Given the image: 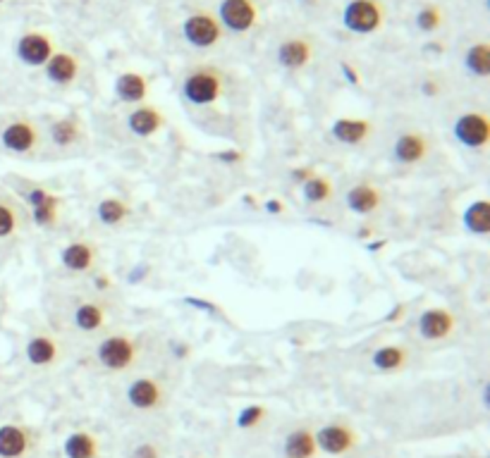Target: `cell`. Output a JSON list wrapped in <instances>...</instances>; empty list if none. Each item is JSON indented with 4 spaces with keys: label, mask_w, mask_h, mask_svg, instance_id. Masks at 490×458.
I'll return each mask as SVG.
<instances>
[{
    "label": "cell",
    "mask_w": 490,
    "mask_h": 458,
    "mask_svg": "<svg viewBox=\"0 0 490 458\" xmlns=\"http://www.w3.org/2000/svg\"><path fill=\"white\" fill-rule=\"evenodd\" d=\"M139 358H141V346L139 339L130 332H108L96 342L94 349V361L101 370L113 373V375H122L130 370L137 368Z\"/></svg>",
    "instance_id": "cell-1"
},
{
    "label": "cell",
    "mask_w": 490,
    "mask_h": 458,
    "mask_svg": "<svg viewBox=\"0 0 490 458\" xmlns=\"http://www.w3.org/2000/svg\"><path fill=\"white\" fill-rule=\"evenodd\" d=\"M41 124L29 117H13L0 124V151L14 157H32L41 151Z\"/></svg>",
    "instance_id": "cell-2"
},
{
    "label": "cell",
    "mask_w": 490,
    "mask_h": 458,
    "mask_svg": "<svg viewBox=\"0 0 490 458\" xmlns=\"http://www.w3.org/2000/svg\"><path fill=\"white\" fill-rule=\"evenodd\" d=\"M180 91L189 108H211L225 94V75L218 67H196L185 76Z\"/></svg>",
    "instance_id": "cell-3"
},
{
    "label": "cell",
    "mask_w": 490,
    "mask_h": 458,
    "mask_svg": "<svg viewBox=\"0 0 490 458\" xmlns=\"http://www.w3.org/2000/svg\"><path fill=\"white\" fill-rule=\"evenodd\" d=\"M65 354H68L65 339L58 332H53V329L39 328L24 339V361L29 363V368H58L65 361Z\"/></svg>",
    "instance_id": "cell-4"
},
{
    "label": "cell",
    "mask_w": 490,
    "mask_h": 458,
    "mask_svg": "<svg viewBox=\"0 0 490 458\" xmlns=\"http://www.w3.org/2000/svg\"><path fill=\"white\" fill-rule=\"evenodd\" d=\"M386 24L383 0H349L342 10V27L354 36H371Z\"/></svg>",
    "instance_id": "cell-5"
},
{
    "label": "cell",
    "mask_w": 490,
    "mask_h": 458,
    "mask_svg": "<svg viewBox=\"0 0 490 458\" xmlns=\"http://www.w3.org/2000/svg\"><path fill=\"white\" fill-rule=\"evenodd\" d=\"M22 199H24V205L32 212V220L39 229H53V227L60 225L62 199L58 193L41 184L27 182L22 189Z\"/></svg>",
    "instance_id": "cell-6"
},
{
    "label": "cell",
    "mask_w": 490,
    "mask_h": 458,
    "mask_svg": "<svg viewBox=\"0 0 490 458\" xmlns=\"http://www.w3.org/2000/svg\"><path fill=\"white\" fill-rule=\"evenodd\" d=\"M452 137L467 151L481 153L490 144V120L484 110H467L452 124Z\"/></svg>",
    "instance_id": "cell-7"
},
{
    "label": "cell",
    "mask_w": 490,
    "mask_h": 458,
    "mask_svg": "<svg viewBox=\"0 0 490 458\" xmlns=\"http://www.w3.org/2000/svg\"><path fill=\"white\" fill-rule=\"evenodd\" d=\"M56 36L49 34V31H41V29H32V31H24V34L17 39L14 43V55L17 60L24 65V67L32 69H43L46 62L56 55Z\"/></svg>",
    "instance_id": "cell-8"
},
{
    "label": "cell",
    "mask_w": 490,
    "mask_h": 458,
    "mask_svg": "<svg viewBox=\"0 0 490 458\" xmlns=\"http://www.w3.org/2000/svg\"><path fill=\"white\" fill-rule=\"evenodd\" d=\"M182 36L192 49L211 50L222 41L225 31H222L221 22L213 13L199 10V13H192L182 22Z\"/></svg>",
    "instance_id": "cell-9"
},
{
    "label": "cell",
    "mask_w": 490,
    "mask_h": 458,
    "mask_svg": "<svg viewBox=\"0 0 490 458\" xmlns=\"http://www.w3.org/2000/svg\"><path fill=\"white\" fill-rule=\"evenodd\" d=\"M433 151V141L426 131L422 130H404L400 137L393 141L390 157L395 165L400 167H419L429 160Z\"/></svg>",
    "instance_id": "cell-10"
},
{
    "label": "cell",
    "mask_w": 490,
    "mask_h": 458,
    "mask_svg": "<svg viewBox=\"0 0 490 458\" xmlns=\"http://www.w3.org/2000/svg\"><path fill=\"white\" fill-rule=\"evenodd\" d=\"M457 328H459V318L445 306L426 308L416 320V335L422 337V342L429 344L448 342L455 337Z\"/></svg>",
    "instance_id": "cell-11"
},
{
    "label": "cell",
    "mask_w": 490,
    "mask_h": 458,
    "mask_svg": "<svg viewBox=\"0 0 490 458\" xmlns=\"http://www.w3.org/2000/svg\"><path fill=\"white\" fill-rule=\"evenodd\" d=\"M259 14L261 13L256 0H221L215 17L221 22L222 31L244 36L259 24Z\"/></svg>",
    "instance_id": "cell-12"
},
{
    "label": "cell",
    "mask_w": 490,
    "mask_h": 458,
    "mask_svg": "<svg viewBox=\"0 0 490 458\" xmlns=\"http://www.w3.org/2000/svg\"><path fill=\"white\" fill-rule=\"evenodd\" d=\"M124 399H127V404L134 410H139V413H151V410L163 409L168 394L159 377L139 375L127 384Z\"/></svg>",
    "instance_id": "cell-13"
},
{
    "label": "cell",
    "mask_w": 490,
    "mask_h": 458,
    "mask_svg": "<svg viewBox=\"0 0 490 458\" xmlns=\"http://www.w3.org/2000/svg\"><path fill=\"white\" fill-rule=\"evenodd\" d=\"M72 325H75L77 332L82 335H98L108 328L111 322V310L105 306L104 299H96V296H89V299H79L72 308Z\"/></svg>",
    "instance_id": "cell-14"
},
{
    "label": "cell",
    "mask_w": 490,
    "mask_h": 458,
    "mask_svg": "<svg viewBox=\"0 0 490 458\" xmlns=\"http://www.w3.org/2000/svg\"><path fill=\"white\" fill-rule=\"evenodd\" d=\"M101 251L94 239H72L60 251V265L72 274H89L98 267Z\"/></svg>",
    "instance_id": "cell-15"
},
{
    "label": "cell",
    "mask_w": 490,
    "mask_h": 458,
    "mask_svg": "<svg viewBox=\"0 0 490 458\" xmlns=\"http://www.w3.org/2000/svg\"><path fill=\"white\" fill-rule=\"evenodd\" d=\"M316 437V446L321 454H328V456H345L357 446L359 437L357 432L349 427L347 423H328L323 425L321 430L313 432Z\"/></svg>",
    "instance_id": "cell-16"
},
{
    "label": "cell",
    "mask_w": 490,
    "mask_h": 458,
    "mask_svg": "<svg viewBox=\"0 0 490 458\" xmlns=\"http://www.w3.org/2000/svg\"><path fill=\"white\" fill-rule=\"evenodd\" d=\"M166 124H168L166 115H163L156 105H146V103L134 105V108L127 112V117H124V127H127V131H130L132 137L137 139L156 137Z\"/></svg>",
    "instance_id": "cell-17"
},
{
    "label": "cell",
    "mask_w": 490,
    "mask_h": 458,
    "mask_svg": "<svg viewBox=\"0 0 490 458\" xmlns=\"http://www.w3.org/2000/svg\"><path fill=\"white\" fill-rule=\"evenodd\" d=\"M43 75H46L49 84L58 86V89H68V86L77 84V79L82 75V60H79V55L77 53L56 50V55L46 62Z\"/></svg>",
    "instance_id": "cell-18"
},
{
    "label": "cell",
    "mask_w": 490,
    "mask_h": 458,
    "mask_svg": "<svg viewBox=\"0 0 490 458\" xmlns=\"http://www.w3.org/2000/svg\"><path fill=\"white\" fill-rule=\"evenodd\" d=\"M313 43L306 36H290L277 46V65L287 72H299V69L309 67L313 60Z\"/></svg>",
    "instance_id": "cell-19"
},
{
    "label": "cell",
    "mask_w": 490,
    "mask_h": 458,
    "mask_svg": "<svg viewBox=\"0 0 490 458\" xmlns=\"http://www.w3.org/2000/svg\"><path fill=\"white\" fill-rule=\"evenodd\" d=\"M383 201H386L383 189L373 182H359L345 193L347 211H352L354 215H361V218L378 212L383 208Z\"/></svg>",
    "instance_id": "cell-20"
},
{
    "label": "cell",
    "mask_w": 490,
    "mask_h": 458,
    "mask_svg": "<svg viewBox=\"0 0 490 458\" xmlns=\"http://www.w3.org/2000/svg\"><path fill=\"white\" fill-rule=\"evenodd\" d=\"M373 131H376V124L367 117H340L331 127L332 139L342 146L367 144Z\"/></svg>",
    "instance_id": "cell-21"
},
{
    "label": "cell",
    "mask_w": 490,
    "mask_h": 458,
    "mask_svg": "<svg viewBox=\"0 0 490 458\" xmlns=\"http://www.w3.org/2000/svg\"><path fill=\"white\" fill-rule=\"evenodd\" d=\"M34 446V435L17 423L0 425V458H24Z\"/></svg>",
    "instance_id": "cell-22"
},
{
    "label": "cell",
    "mask_w": 490,
    "mask_h": 458,
    "mask_svg": "<svg viewBox=\"0 0 490 458\" xmlns=\"http://www.w3.org/2000/svg\"><path fill=\"white\" fill-rule=\"evenodd\" d=\"M113 91H115V98L124 103V105H141L149 98V94H151V82L141 72L127 69V72L118 75Z\"/></svg>",
    "instance_id": "cell-23"
},
{
    "label": "cell",
    "mask_w": 490,
    "mask_h": 458,
    "mask_svg": "<svg viewBox=\"0 0 490 458\" xmlns=\"http://www.w3.org/2000/svg\"><path fill=\"white\" fill-rule=\"evenodd\" d=\"M50 144L60 148V151H69L84 141V124L79 117H58L49 127Z\"/></svg>",
    "instance_id": "cell-24"
},
{
    "label": "cell",
    "mask_w": 490,
    "mask_h": 458,
    "mask_svg": "<svg viewBox=\"0 0 490 458\" xmlns=\"http://www.w3.org/2000/svg\"><path fill=\"white\" fill-rule=\"evenodd\" d=\"M409 361H412V354H409L407 346H402V344H386V346H378V349L371 354L373 370H378L383 375L402 373V370L409 365Z\"/></svg>",
    "instance_id": "cell-25"
},
{
    "label": "cell",
    "mask_w": 490,
    "mask_h": 458,
    "mask_svg": "<svg viewBox=\"0 0 490 458\" xmlns=\"http://www.w3.org/2000/svg\"><path fill=\"white\" fill-rule=\"evenodd\" d=\"M24 212L22 205L14 203L13 199L0 196V244L17 239V234L24 229Z\"/></svg>",
    "instance_id": "cell-26"
},
{
    "label": "cell",
    "mask_w": 490,
    "mask_h": 458,
    "mask_svg": "<svg viewBox=\"0 0 490 458\" xmlns=\"http://www.w3.org/2000/svg\"><path fill=\"white\" fill-rule=\"evenodd\" d=\"M283 456L285 458H316L318 446H316V437H313V430H311V427H297V430H292L290 435L285 437Z\"/></svg>",
    "instance_id": "cell-27"
},
{
    "label": "cell",
    "mask_w": 490,
    "mask_h": 458,
    "mask_svg": "<svg viewBox=\"0 0 490 458\" xmlns=\"http://www.w3.org/2000/svg\"><path fill=\"white\" fill-rule=\"evenodd\" d=\"M96 218L104 227H120L132 218V203L122 196H105L96 205Z\"/></svg>",
    "instance_id": "cell-28"
},
{
    "label": "cell",
    "mask_w": 490,
    "mask_h": 458,
    "mask_svg": "<svg viewBox=\"0 0 490 458\" xmlns=\"http://www.w3.org/2000/svg\"><path fill=\"white\" fill-rule=\"evenodd\" d=\"M62 452L68 458H98V439L86 430H77L68 435Z\"/></svg>",
    "instance_id": "cell-29"
},
{
    "label": "cell",
    "mask_w": 490,
    "mask_h": 458,
    "mask_svg": "<svg viewBox=\"0 0 490 458\" xmlns=\"http://www.w3.org/2000/svg\"><path fill=\"white\" fill-rule=\"evenodd\" d=\"M332 196H335V184L325 175H313V177L306 179L304 184H302V199L309 205L331 203Z\"/></svg>",
    "instance_id": "cell-30"
},
{
    "label": "cell",
    "mask_w": 490,
    "mask_h": 458,
    "mask_svg": "<svg viewBox=\"0 0 490 458\" xmlns=\"http://www.w3.org/2000/svg\"><path fill=\"white\" fill-rule=\"evenodd\" d=\"M464 227L471 234L485 237L490 232V203L488 199L474 201V203L464 211Z\"/></svg>",
    "instance_id": "cell-31"
},
{
    "label": "cell",
    "mask_w": 490,
    "mask_h": 458,
    "mask_svg": "<svg viewBox=\"0 0 490 458\" xmlns=\"http://www.w3.org/2000/svg\"><path fill=\"white\" fill-rule=\"evenodd\" d=\"M464 67L469 69V75L474 76H485L490 75V49L485 41H478L474 46H469L467 55H464Z\"/></svg>",
    "instance_id": "cell-32"
},
{
    "label": "cell",
    "mask_w": 490,
    "mask_h": 458,
    "mask_svg": "<svg viewBox=\"0 0 490 458\" xmlns=\"http://www.w3.org/2000/svg\"><path fill=\"white\" fill-rule=\"evenodd\" d=\"M414 22H416V29H419L422 34H435V31L442 27L445 14H442L440 7L433 5V3H429V5H423L422 10L416 13Z\"/></svg>",
    "instance_id": "cell-33"
},
{
    "label": "cell",
    "mask_w": 490,
    "mask_h": 458,
    "mask_svg": "<svg viewBox=\"0 0 490 458\" xmlns=\"http://www.w3.org/2000/svg\"><path fill=\"white\" fill-rule=\"evenodd\" d=\"M266 416H268V409L261 404H251L247 406V409L240 410V416H237V427L240 430H254V427H259V425L266 420Z\"/></svg>",
    "instance_id": "cell-34"
},
{
    "label": "cell",
    "mask_w": 490,
    "mask_h": 458,
    "mask_svg": "<svg viewBox=\"0 0 490 458\" xmlns=\"http://www.w3.org/2000/svg\"><path fill=\"white\" fill-rule=\"evenodd\" d=\"M132 458H160V449L151 442H146V445H139L134 452H132Z\"/></svg>",
    "instance_id": "cell-35"
},
{
    "label": "cell",
    "mask_w": 490,
    "mask_h": 458,
    "mask_svg": "<svg viewBox=\"0 0 490 458\" xmlns=\"http://www.w3.org/2000/svg\"><path fill=\"white\" fill-rule=\"evenodd\" d=\"M313 175H318V172L313 170V167H309V165H304V167H295V170H292V179H295L299 186L304 184L306 179L313 177Z\"/></svg>",
    "instance_id": "cell-36"
},
{
    "label": "cell",
    "mask_w": 490,
    "mask_h": 458,
    "mask_svg": "<svg viewBox=\"0 0 490 458\" xmlns=\"http://www.w3.org/2000/svg\"><path fill=\"white\" fill-rule=\"evenodd\" d=\"M263 211L270 212V215H280V212L287 211V203L280 199H268L266 203H263Z\"/></svg>",
    "instance_id": "cell-37"
},
{
    "label": "cell",
    "mask_w": 490,
    "mask_h": 458,
    "mask_svg": "<svg viewBox=\"0 0 490 458\" xmlns=\"http://www.w3.org/2000/svg\"><path fill=\"white\" fill-rule=\"evenodd\" d=\"M340 67H342V75H345L347 82L354 84V86H359V82H361L359 72H357V69H354L352 65H349V62H342V65H340Z\"/></svg>",
    "instance_id": "cell-38"
},
{
    "label": "cell",
    "mask_w": 490,
    "mask_h": 458,
    "mask_svg": "<svg viewBox=\"0 0 490 458\" xmlns=\"http://www.w3.org/2000/svg\"><path fill=\"white\" fill-rule=\"evenodd\" d=\"M94 287H96V292L113 289V280L111 277H105V274H96V277H94Z\"/></svg>",
    "instance_id": "cell-39"
},
{
    "label": "cell",
    "mask_w": 490,
    "mask_h": 458,
    "mask_svg": "<svg viewBox=\"0 0 490 458\" xmlns=\"http://www.w3.org/2000/svg\"><path fill=\"white\" fill-rule=\"evenodd\" d=\"M422 89L426 96H435V94L440 91V86H438V82H435V79H426V82L422 84Z\"/></svg>",
    "instance_id": "cell-40"
},
{
    "label": "cell",
    "mask_w": 490,
    "mask_h": 458,
    "mask_svg": "<svg viewBox=\"0 0 490 458\" xmlns=\"http://www.w3.org/2000/svg\"><path fill=\"white\" fill-rule=\"evenodd\" d=\"M404 313H407V306H404V303H402L400 308H395L393 313L387 315V318H386V322H397V320H400V318H402V315H404Z\"/></svg>",
    "instance_id": "cell-41"
},
{
    "label": "cell",
    "mask_w": 490,
    "mask_h": 458,
    "mask_svg": "<svg viewBox=\"0 0 490 458\" xmlns=\"http://www.w3.org/2000/svg\"><path fill=\"white\" fill-rule=\"evenodd\" d=\"M299 3H313V0H299Z\"/></svg>",
    "instance_id": "cell-42"
},
{
    "label": "cell",
    "mask_w": 490,
    "mask_h": 458,
    "mask_svg": "<svg viewBox=\"0 0 490 458\" xmlns=\"http://www.w3.org/2000/svg\"><path fill=\"white\" fill-rule=\"evenodd\" d=\"M3 3H7V0H0V5H3Z\"/></svg>",
    "instance_id": "cell-43"
}]
</instances>
